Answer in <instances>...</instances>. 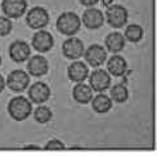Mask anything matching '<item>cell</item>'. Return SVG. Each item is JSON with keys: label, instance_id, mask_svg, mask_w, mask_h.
I'll return each instance as SVG.
<instances>
[{"label": "cell", "instance_id": "6da1fadb", "mask_svg": "<svg viewBox=\"0 0 157 156\" xmlns=\"http://www.w3.org/2000/svg\"><path fill=\"white\" fill-rule=\"evenodd\" d=\"M8 114L16 121H25L32 114V102L23 96L13 97L8 103Z\"/></svg>", "mask_w": 157, "mask_h": 156}, {"label": "cell", "instance_id": "7a4b0ae2", "mask_svg": "<svg viewBox=\"0 0 157 156\" xmlns=\"http://www.w3.org/2000/svg\"><path fill=\"white\" fill-rule=\"evenodd\" d=\"M57 30L66 36H72L80 31L81 18L75 12H63L57 19Z\"/></svg>", "mask_w": 157, "mask_h": 156}, {"label": "cell", "instance_id": "3957f363", "mask_svg": "<svg viewBox=\"0 0 157 156\" xmlns=\"http://www.w3.org/2000/svg\"><path fill=\"white\" fill-rule=\"evenodd\" d=\"M104 19L113 29H122L128 23L129 12L121 4H111L104 14Z\"/></svg>", "mask_w": 157, "mask_h": 156}, {"label": "cell", "instance_id": "277c9868", "mask_svg": "<svg viewBox=\"0 0 157 156\" xmlns=\"http://www.w3.org/2000/svg\"><path fill=\"white\" fill-rule=\"evenodd\" d=\"M26 23L32 30H41L49 23V13L43 6H34L27 12Z\"/></svg>", "mask_w": 157, "mask_h": 156}, {"label": "cell", "instance_id": "5b68a950", "mask_svg": "<svg viewBox=\"0 0 157 156\" xmlns=\"http://www.w3.org/2000/svg\"><path fill=\"white\" fill-rule=\"evenodd\" d=\"M89 79V87L93 89V92L97 93H104L107 89L111 88V75L102 68L94 70L88 76Z\"/></svg>", "mask_w": 157, "mask_h": 156}, {"label": "cell", "instance_id": "8992f818", "mask_svg": "<svg viewBox=\"0 0 157 156\" xmlns=\"http://www.w3.org/2000/svg\"><path fill=\"white\" fill-rule=\"evenodd\" d=\"M6 87L16 93L25 92L30 87V75L22 70H13L6 77Z\"/></svg>", "mask_w": 157, "mask_h": 156}, {"label": "cell", "instance_id": "52a82bcc", "mask_svg": "<svg viewBox=\"0 0 157 156\" xmlns=\"http://www.w3.org/2000/svg\"><path fill=\"white\" fill-rule=\"evenodd\" d=\"M85 62L91 67H99L107 60V49L99 44H91L89 48L84 50Z\"/></svg>", "mask_w": 157, "mask_h": 156}, {"label": "cell", "instance_id": "ba28073f", "mask_svg": "<svg viewBox=\"0 0 157 156\" xmlns=\"http://www.w3.org/2000/svg\"><path fill=\"white\" fill-rule=\"evenodd\" d=\"M84 43L81 41V39L78 37H68L67 40H64L62 44V53L63 56L70 61H76L80 60L84 56Z\"/></svg>", "mask_w": 157, "mask_h": 156}, {"label": "cell", "instance_id": "9c48e42d", "mask_svg": "<svg viewBox=\"0 0 157 156\" xmlns=\"http://www.w3.org/2000/svg\"><path fill=\"white\" fill-rule=\"evenodd\" d=\"M50 96H52V90L47 83L36 81L29 88V99L32 103H36V105L45 103L50 98Z\"/></svg>", "mask_w": 157, "mask_h": 156}, {"label": "cell", "instance_id": "30bf717a", "mask_svg": "<svg viewBox=\"0 0 157 156\" xmlns=\"http://www.w3.org/2000/svg\"><path fill=\"white\" fill-rule=\"evenodd\" d=\"M2 10L5 17L17 19L22 17L27 10V2L26 0H3Z\"/></svg>", "mask_w": 157, "mask_h": 156}, {"label": "cell", "instance_id": "8fae6325", "mask_svg": "<svg viewBox=\"0 0 157 156\" xmlns=\"http://www.w3.org/2000/svg\"><path fill=\"white\" fill-rule=\"evenodd\" d=\"M31 44H32V48H34L36 52L47 53V52H49L54 47V39H53V35H52L49 31H45L41 29L34 34Z\"/></svg>", "mask_w": 157, "mask_h": 156}, {"label": "cell", "instance_id": "7c38bea8", "mask_svg": "<svg viewBox=\"0 0 157 156\" xmlns=\"http://www.w3.org/2000/svg\"><path fill=\"white\" fill-rule=\"evenodd\" d=\"M104 14L102 10L89 6L86 10H84L81 17V23L89 30H98L104 25Z\"/></svg>", "mask_w": 157, "mask_h": 156}, {"label": "cell", "instance_id": "4fadbf2b", "mask_svg": "<svg viewBox=\"0 0 157 156\" xmlns=\"http://www.w3.org/2000/svg\"><path fill=\"white\" fill-rule=\"evenodd\" d=\"M31 56V47L23 40H16L9 45V57L13 62L22 63L26 62Z\"/></svg>", "mask_w": 157, "mask_h": 156}, {"label": "cell", "instance_id": "5bb4252c", "mask_svg": "<svg viewBox=\"0 0 157 156\" xmlns=\"http://www.w3.org/2000/svg\"><path fill=\"white\" fill-rule=\"evenodd\" d=\"M27 71L30 75L35 76V77H40L48 74L49 71V62L45 57L37 54V56H32L29 58V63H27Z\"/></svg>", "mask_w": 157, "mask_h": 156}, {"label": "cell", "instance_id": "9a60e30c", "mask_svg": "<svg viewBox=\"0 0 157 156\" xmlns=\"http://www.w3.org/2000/svg\"><path fill=\"white\" fill-rule=\"evenodd\" d=\"M67 76L71 81L74 83H82L88 79L89 76V67L85 62L81 61H74L67 67Z\"/></svg>", "mask_w": 157, "mask_h": 156}, {"label": "cell", "instance_id": "2e32d148", "mask_svg": "<svg viewBox=\"0 0 157 156\" xmlns=\"http://www.w3.org/2000/svg\"><path fill=\"white\" fill-rule=\"evenodd\" d=\"M128 71V62L122 56L115 53L107 61V72L112 76H124Z\"/></svg>", "mask_w": 157, "mask_h": 156}, {"label": "cell", "instance_id": "e0dca14e", "mask_svg": "<svg viewBox=\"0 0 157 156\" xmlns=\"http://www.w3.org/2000/svg\"><path fill=\"white\" fill-rule=\"evenodd\" d=\"M72 97L74 99L80 103V105H88L90 103L91 98H93V89L89 87V84L82 83H76V85L72 89Z\"/></svg>", "mask_w": 157, "mask_h": 156}, {"label": "cell", "instance_id": "ac0fdd59", "mask_svg": "<svg viewBox=\"0 0 157 156\" xmlns=\"http://www.w3.org/2000/svg\"><path fill=\"white\" fill-rule=\"evenodd\" d=\"M104 44H106V49L108 52H112V53H119L124 48H125L126 44V39L121 32H111L104 39Z\"/></svg>", "mask_w": 157, "mask_h": 156}, {"label": "cell", "instance_id": "d6986e66", "mask_svg": "<svg viewBox=\"0 0 157 156\" xmlns=\"http://www.w3.org/2000/svg\"><path fill=\"white\" fill-rule=\"evenodd\" d=\"M91 107L97 114H107L108 111H111L112 108V99L111 97L104 94V93H99L95 97L91 98Z\"/></svg>", "mask_w": 157, "mask_h": 156}, {"label": "cell", "instance_id": "ffe728a7", "mask_svg": "<svg viewBox=\"0 0 157 156\" xmlns=\"http://www.w3.org/2000/svg\"><path fill=\"white\" fill-rule=\"evenodd\" d=\"M111 99L116 103H125L129 99V90L128 87L122 83H117L111 88Z\"/></svg>", "mask_w": 157, "mask_h": 156}, {"label": "cell", "instance_id": "44dd1931", "mask_svg": "<svg viewBox=\"0 0 157 156\" xmlns=\"http://www.w3.org/2000/svg\"><path fill=\"white\" fill-rule=\"evenodd\" d=\"M143 35H144V30L140 25H136V23H133V25H129L126 30H125V39L128 41H132V43H138L143 39Z\"/></svg>", "mask_w": 157, "mask_h": 156}, {"label": "cell", "instance_id": "7402d4cb", "mask_svg": "<svg viewBox=\"0 0 157 156\" xmlns=\"http://www.w3.org/2000/svg\"><path fill=\"white\" fill-rule=\"evenodd\" d=\"M32 115H34L35 121L39 123V124H47L53 118L52 110L48 106H44V105H39V107L35 110Z\"/></svg>", "mask_w": 157, "mask_h": 156}, {"label": "cell", "instance_id": "603a6c76", "mask_svg": "<svg viewBox=\"0 0 157 156\" xmlns=\"http://www.w3.org/2000/svg\"><path fill=\"white\" fill-rule=\"evenodd\" d=\"M13 29V25H12V21L10 18L5 17V16H2L0 17V36H6L10 34V31Z\"/></svg>", "mask_w": 157, "mask_h": 156}, {"label": "cell", "instance_id": "cb8c5ba5", "mask_svg": "<svg viewBox=\"0 0 157 156\" xmlns=\"http://www.w3.org/2000/svg\"><path fill=\"white\" fill-rule=\"evenodd\" d=\"M64 145H63V142L62 141H59V139H50L48 143H47V146H45V150H50V151H53V150H56V151H59V150H64Z\"/></svg>", "mask_w": 157, "mask_h": 156}, {"label": "cell", "instance_id": "d4e9b609", "mask_svg": "<svg viewBox=\"0 0 157 156\" xmlns=\"http://www.w3.org/2000/svg\"><path fill=\"white\" fill-rule=\"evenodd\" d=\"M78 3H80L81 5H84V6H94L95 4H98L99 3V0H78Z\"/></svg>", "mask_w": 157, "mask_h": 156}, {"label": "cell", "instance_id": "484cf974", "mask_svg": "<svg viewBox=\"0 0 157 156\" xmlns=\"http://www.w3.org/2000/svg\"><path fill=\"white\" fill-rule=\"evenodd\" d=\"M6 87V84H5V80H4V77L0 75V93H3V90L5 89Z\"/></svg>", "mask_w": 157, "mask_h": 156}, {"label": "cell", "instance_id": "4316f807", "mask_svg": "<svg viewBox=\"0 0 157 156\" xmlns=\"http://www.w3.org/2000/svg\"><path fill=\"white\" fill-rule=\"evenodd\" d=\"M111 4H113V0H102V5L104 8H108Z\"/></svg>", "mask_w": 157, "mask_h": 156}, {"label": "cell", "instance_id": "83f0119b", "mask_svg": "<svg viewBox=\"0 0 157 156\" xmlns=\"http://www.w3.org/2000/svg\"><path fill=\"white\" fill-rule=\"evenodd\" d=\"M25 150H39V147L37 146H27V147H25Z\"/></svg>", "mask_w": 157, "mask_h": 156}, {"label": "cell", "instance_id": "f1b7e54d", "mask_svg": "<svg viewBox=\"0 0 157 156\" xmlns=\"http://www.w3.org/2000/svg\"><path fill=\"white\" fill-rule=\"evenodd\" d=\"M0 66H2V56H0Z\"/></svg>", "mask_w": 157, "mask_h": 156}]
</instances>
